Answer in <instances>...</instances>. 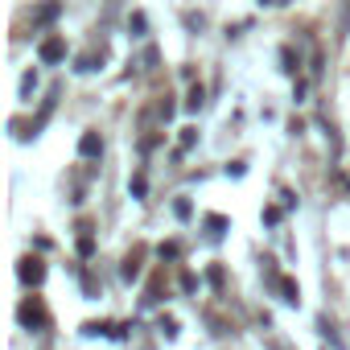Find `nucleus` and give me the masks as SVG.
Listing matches in <instances>:
<instances>
[{"label": "nucleus", "mask_w": 350, "mask_h": 350, "mask_svg": "<svg viewBox=\"0 0 350 350\" xmlns=\"http://www.w3.org/2000/svg\"><path fill=\"white\" fill-rule=\"evenodd\" d=\"M58 58H66V42H62V38L42 42V62H58Z\"/></svg>", "instance_id": "obj_1"}, {"label": "nucleus", "mask_w": 350, "mask_h": 350, "mask_svg": "<svg viewBox=\"0 0 350 350\" xmlns=\"http://www.w3.org/2000/svg\"><path fill=\"white\" fill-rule=\"evenodd\" d=\"M42 276H46V268H42L38 260H25V264H21V280H29V284H38Z\"/></svg>", "instance_id": "obj_2"}, {"label": "nucleus", "mask_w": 350, "mask_h": 350, "mask_svg": "<svg viewBox=\"0 0 350 350\" xmlns=\"http://www.w3.org/2000/svg\"><path fill=\"white\" fill-rule=\"evenodd\" d=\"M54 17H58V5H42L33 21H38V25H46V21H54Z\"/></svg>", "instance_id": "obj_5"}, {"label": "nucleus", "mask_w": 350, "mask_h": 350, "mask_svg": "<svg viewBox=\"0 0 350 350\" xmlns=\"http://www.w3.org/2000/svg\"><path fill=\"white\" fill-rule=\"evenodd\" d=\"M21 321H25V325H29V321H46V309H42L38 301H25V305H21Z\"/></svg>", "instance_id": "obj_3"}, {"label": "nucleus", "mask_w": 350, "mask_h": 350, "mask_svg": "<svg viewBox=\"0 0 350 350\" xmlns=\"http://www.w3.org/2000/svg\"><path fill=\"white\" fill-rule=\"evenodd\" d=\"M79 148H83V157H95V152H99V148H103V144H99V136H95V132H87V136H83V144H79Z\"/></svg>", "instance_id": "obj_4"}]
</instances>
